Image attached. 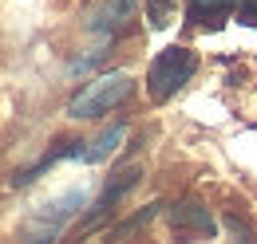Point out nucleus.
Returning <instances> with one entry per match:
<instances>
[{"instance_id":"f257e3e1","label":"nucleus","mask_w":257,"mask_h":244,"mask_svg":"<svg viewBox=\"0 0 257 244\" xmlns=\"http://www.w3.org/2000/svg\"><path fill=\"white\" fill-rule=\"evenodd\" d=\"M135 91V79L127 71H111V75H99L91 83H83L79 91L71 94L67 102V118L83 122V118H99V114H111L119 102H127Z\"/></svg>"},{"instance_id":"f03ea898","label":"nucleus","mask_w":257,"mask_h":244,"mask_svg":"<svg viewBox=\"0 0 257 244\" xmlns=\"http://www.w3.org/2000/svg\"><path fill=\"white\" fill-rule=\"evenodd\" d=\"M194 67H198V60H194L190 48H182V44L162 48L159 56H155V63H151V71H147V91H151V98L155 102H170L174 94L190 83Z\"/></svg>"},{"instance_id":"7ed1b4c3","label":"nucleus","mask_w":257,"mask_h":244,"mask_svg":"<svg viewBox=\"0 0 257 244\" xmlns=\"http://www.w3.org/2000/svg\"><path fill=\"white\" fill-rule=\"evenodd\" d=\"M170 232H178V236H206V240H210V236L218 232V220L206 209V201L182 197V201L170 209Z\"/></svg>"},{"instance_id":"20e7f679","label":"nucleus","mask_w":257,"mask_h":244,"mask_svg":"<svg viewBox=\"0 0 257 244\" xmlns=\"http://www.w3.org/2000/svg\"><path fill=\"white\" fill-rule=\"evenodd\" d=\"M79 209H87V189H83V185H71L67 193L52 197V201H44V205H36V213H32V224H48V228H64V224H67V216H75Z\"/></svg>"},{"instance_id":"39448f33","label":"nucleus","mask_w":257,"mask_h":244,"mask_svg":"<svg viewBox=\"0 0 257 244\" xmlns=\"http://www.w3.org/2000/svg\"><path fill=\"white\" fill-rule=\"evenodd\" d=\"M123 138H127V126H123V122H115V126L99 130L95 138H87V142H75L71 158H75V162H83V166H99V162H107L111 154L123 146Z\"/></svg>"},{"instance_id":"423d86ee","label":"nucleus","mask_w":257,"mask_h":244,"mask_svg":"<svg viewBox=\"0 0 257 244\" xmlns=\"http://www.w3.org/2000/svg\"><path fill=\"white\" fill-rule=\"evenodd\" d=\"M139 0H99L87 12V32H119L127 28V20H135Z\"/></svg>"},{"instance_id":"0eeeda50","label":"nucleus","mask_w":257,"mask_h":244,"mask_svg":"<svg viewBox=\"0 0 257 244\" xmlns=\"http://www.w3.org/2000/svg\"><path fill=\"white\" fill-rule=\"evenodd\" d=\"M162 209V201H151V205H143V209H135V213L127 216V220H119V224H111L107 232H103V244H127L139 228H147L155 216H159Z\"/></svg>"},{"instance_id":"6e6552de","label":"nucleus","mask_w":257,"mask_h":244,"mask_svg":"<svg viewBox=\"0 0 257 244\" xmlns=\"http://www.w3.org/2000/svg\"><path fill=\"white\" fill-rule=\"evenodd\" d=\"M229 12H233V0H190V20H198L202 28H206V20H210V28H218Z\"/></svg>"},{"instance_id":"1a4fd4ad","label":"nucleus","mask_w":257,"mask_h":244,"mask_svg":"<svg viewBox=\"0 0 257 244\" xmlns=\"http://www.w3.org/2000/svg\"><path fill=\"white\" fill-rule=\"evenodd\" d=\"M225 236H229V244H257V236H253V228H249V220L241 213H225Z\"/></svg>"},{"instance_id":"9d476101","label":"nucleus","mask_w":257,"mask_h":244,"mask_svg":"<svg viewBox=\"0 0 257 244\" xmlns=\"http://www.w3.org/2000/svg\"><path fill=\"white\" fill-rule=\"evenodd\" d=\"M174 4H178V0H147V20H151V28H166V24L174 20Z\"/></svg>"},{"instance_id":"9b49d317","label":"nucleus","mask_w":257,"mask_h":244,"mask_svg":"<svg viewBox=\"0 0 257 244\" xmlns=\"http://www.w3.org/2000/svg\"><path fill=\"white\" fill-rule=\"evenodd\" d=\"M56 236H60V228H48V224H32L28 220V232L16 236L12 244H56Z\"/></svg>"},{"instance_id":"f8f14e48","label":"nucleus","mask_w":257,"mask_h":244,"mask_svg":"<svg viewBox=\"0 0 257 244\" xmlns=\"http://www.w3.org/2000/svg\"><path fill=\"white\" fill-rule=\"evenodd\" d=\"M237 20H241V24H257V0H241Z\"/></svg>"}]
</instances>
